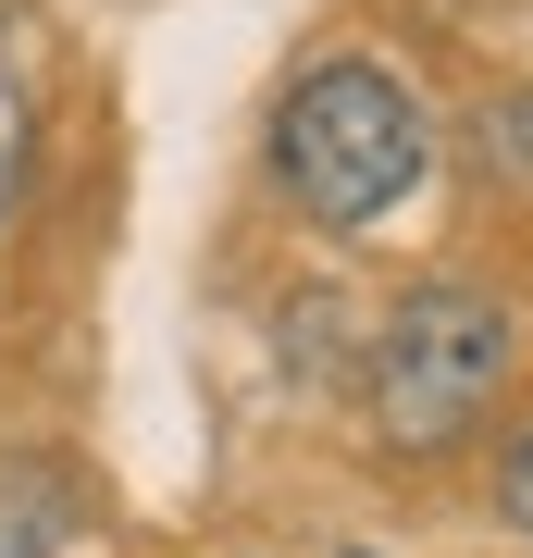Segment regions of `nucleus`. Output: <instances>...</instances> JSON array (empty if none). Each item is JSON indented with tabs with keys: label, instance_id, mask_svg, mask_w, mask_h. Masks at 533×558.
Instances as JSON below:
<instances>
[{
	"label": "nucleus",
	"instance_id": "obj_4",
	"mask_svg": "<svg viewBox=\"0 0 533 558\" xmlns=\"http://www.w3.org/2000/svg\"><path fill=\"white\" fill-rule=\"evenodd\" d=\"M25 161H38V75H25V25L0 13V211L25 199Z\"/></svg>",
	"mask_w": 533,
	"mask_h": 558
},
{
	"label": "nucleus",
	"instance_id": "obj_2",
	"mask_svg": "<svg viewBox=\"0 0 533 558\" xmlns=\"http://www.w3.org/2000/svg\"><path fill=\"white\" fill-rule=\"evenodd\" d=\"M509 360H521V336H509V311H496L484 286H410V299L385 311V336H373V373H360L373 435H385L397 459L459 447V435L496 410Z\"/></svg>",
	"mask_w": 533,
	"mask_h": 558
},
{
	"label": "nucleus",
	"instance_id": "obj_3",
	"mask_svg": "<svg viewBox=\"0 0 533 558\" xmlns=\"http://www.w3.org/2000/svg\"><path fill=\"white\" fill-rule=\"evenodd\" d=\"M62 534H75V484L13 459L0 472V558H62Z\"/></svg>",
	"mask_w": 533,
	"mask_h": 558
},
{
	"label": "nucleus",
	"instance_id": "obj_1",
	"mask_svg": "<svg viewBox=\"0 0 533 558\" xmlns=\"http://www.w3.org/2000/svg\"><path fill=\"white\" fill-rule=\"evenodd\" d=\"M422 161H435V124H422V100L385 75V62H323V75L286 87L274 112V174L286 199L311 223H385L397 199L422 186Z\"/></svg>",
	"mask_w": 533,
	"mask_h": 558
},
{
	"label": "nucleus",
	"instance_id": "obj_6",
	"mask_svg": "<svg viewBox=\"0 0 533 558\" xmlns=\"http://www.w3.org/2000/svg\"><path fill=\"white\" fill-rule=\"evenodd\" d=\"M496 509H509L521 534H533V422H521V435H509V459H496Z\"/></svg>",
	"mask_w": 533,
	"mask_h": 558
},
{
	"label": "nucleus",
	"instance_id": "obj_5",
	"mask_svg": "<svg viewBox=\"0 0 533 558\" xmlns=\"http://www.w3.org/2000/svg\"><path fill=\"white\" fill-rule=\"evenodd\" d=\"M484 161H496V174H533V87L484 100Z\"/></svg>",
	"mask_w": 533,
	"mask_h": 558
}]
</instances>
